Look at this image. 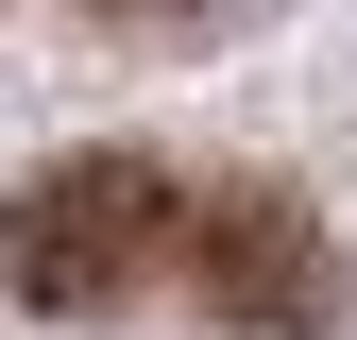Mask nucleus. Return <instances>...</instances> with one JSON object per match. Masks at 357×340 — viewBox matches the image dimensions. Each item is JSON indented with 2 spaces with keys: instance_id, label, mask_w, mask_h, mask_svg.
I'll list each match as a JSON object with an SVG mask.
<instances>
[{
  "instance_id": "obj_3",
  "label": "nucleus",
  "mask_w": 357,
  "mask_h": 340,
  "mask_svg": "<svg viewBox=\"0 0 357 340\" xmlns=\"http://www.w3.org/2000/svg\"><path fill=\"white\" fill-rule=\"evenodd\" d=\"M85 17H137V34H188V17H221V0H85Z\"/></svg>"
},
{
  "instance_id": "obj_1",
  "label": "nucleus",
  "mask_w": 357,
  "mask_h": 340,
  "mask_svg": "<svg viewBox=\"0 0 357 340\" xmlns=\"http://www.w3.org/2000/svg\"><path fill=\"white\" fill-rule=\"evenodd\" d=\"M170 222H188V187H170L153 153H52L0 204V289H17L34 323H102V307H137L170 272Z\"/></svg>"
},
{
  "instance_id": "obj_2",
  "label": "nucleus",
  "mask_w": 357,
  "mask_h": 340,
  "mask_svg": "<svg viewBox=\"0 0 357 340\" xmlns=\"http://www.w3.org/2000/svg\"><path fill=\"white\" fill-rule=\"evenodd\" d=\"M170 289L204 307V340H340V238L306 222V187H273V170L188 187Z\"/></svg>"
}]
</instances>
